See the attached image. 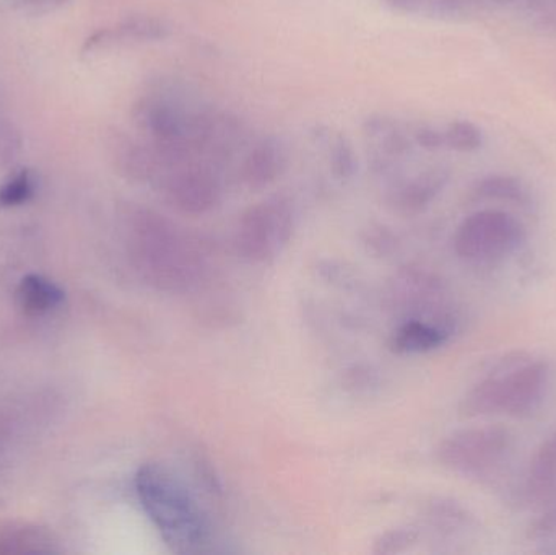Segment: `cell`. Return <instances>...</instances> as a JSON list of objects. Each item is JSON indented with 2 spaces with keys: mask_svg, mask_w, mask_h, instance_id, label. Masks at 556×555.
Segmentation results:
<instances>
[{
  "mask_svg": "<svg viewBox=\"0 0 556 555\" xmlns=\"http://www.w3.org/2000/svg\"><path fill=\"white\" fill-rule=\"evenodd\" d=\"M450 172L446 168L425 169L420 175L395 186L391 192V204L404 215H417L424 212L446 188Z\"/></svg>",
  "mask_w": 556,
  "mask_h": 555,
  "instance_id": "cell-12",
  "label": "cell"
},
{
  "mask_svg": "<svg viewBox=\"0 0 556 555\" xmlns=\"http://www.w3.org/2000/svg\"><path fill=\"white\" fill-rule=\"evenodd\" d=\"M513 437L503 427H479L451 433L438 445L437 458L454 475L486 481L511 455Z\"/></svg>",
  "mask_w": 556,
  "mask_h": 555,
  "instance_id": "cell-4",
  "label": "cell"
},
{
  "mask_svg": "<svg viewBox=\"0 0 556 555\" xmlns=\"http://www.w3.org/2000/svg\"><path fill=\"white\" fill-rule=\"evenodd\" d=\"M548 378L551 370L545 362L522 354L506 357L466 394L460 414L464 417L531 416L544 401Z\"/></svg>",
  "mask_w": 556,
  "mask_h": 555,
  "instance_id": "cell-3",
  "label": "cell"
},
{
  "mask_svg": "<svg viewBox=\"0 0 556 555\" xmlns=\"http://www.w3.org/2000/svg\"><path fill=\"white\" fill-rule=\"evenodd\" d=\"M526 497L535 507H552L556 504V430L544 440L526 479Z\"/></svg>",
  "mask_w": 556,
  "mask_h": 555,
  "instance_id": "cell-13",
  "label": "cell"
},
{
  "mask_svg": "<svg viewBox=\"0 0 556 555\" xmlns=\"http://www.w3.org/2000/svg\"><path fill=\"white\" fill-rule=\"evenodd\" d=\"M384 2L401 12H417L424 7V0H384Z\"/></svg>",
  "mask_w": 556,
  "mask_h": 555,
  "instance_id": "cell-25",
  "label": "cell"
},
{
  "mask_svg": "<svg viewBox=\"0 0 556 555\" xmlns=\"http://www.w3.org/2000/svg\"><path fill=\"white\" fill-rule=\"evenodd\" d=\"M111 156L121 175L134 182L156 181L162 175V166L150 143H142L124 133L111 134Z\"/></svg>",
  "mask_w": 556,
  "mask_h": 555,
  "instance_id": "cell-10",
  "label": "cell"
},
{
  "mask_svg": "<svg viewBox=\"0 0 556 555\" xmlns=\"http://www.w3.org/2000/svg\"><path fill=\"white\" fill-rule=\"evenodd\" d=\"M172 36V25L152 15H132L113 28L100 29L85 41V52L104 51L124 42H160Z\"/></svg>",
  "mask_w": 556,
  "mask_h": 555,
  "instance_id": "cell-9",
  "label": "cell"
},
{
  "mask_svg": "<svg viewBox=\"0 0 556 555\" xmlns=\"http://www.w3.org/2000/svg\"><path fill=\"white\" fill-rule=\"evenodd\" d=\"M417 540V534L412 530H395L391 533H386L381 541L376 543V553L394 554L401 553L405 547L410 546V543Z\"/></svg>",
  "mask_w": 556,
  "mask_h": 555,
  "instance_id": "cell-22",
  "label": "cell"
},
{
  "mask_svg": "<svg viewBox=\"0 0 556 555\" xmlns=\"http://www.w3.org/2000/svg\"><path fill=\"white\" fill-rule=\"evenodd\" d=\"M58 543L51 533L31 525L0 527V555L55 553Z\"/></svg>",
  "mask_w": 556,
  "mask_h": 555,
  "instance_id": "cell-14",
  "label": "cell"
},
{
  "mask_svg": "<svg viewBox=\"0 0 556 555\" xmlns=\"http://www.w3.org/2000/svg\"><path fill=\"white\" fill-rule=\"evenodd\" d=\"M129 248L143 279L163 292H186L204 276L199 241L152 209L129 212Z\"/></svg>",
  "mask_w": 556,
  "mask_h": 555,
  "instance_id": "cell-1",
  "label": "cell"
},
{
  "mask_svg": "<svg viewBox=\"0 0 556 555\" xmlns=\"http://www.w3.org/2000/svg\"><path fill=\"white\" fill-rule=\"evenodd\" d=\"M479 5L480 0H424L425 10L438 18H463Z\"/></svg>",
  "mask_w": 556,
  "mask_h": 555,
  "instance_id": "cell-21",
  "label": "cell"
},
{
  "mask_svg": "<svg viewBox=\"0 0 556 555\" xmlns=\"http://www.w3.org/2000/svg\"><path fill=\"white\" fill-rule=\"evenodd\" d=\"M198 111H188L169 98L147 97L137 101L132 117L150 143L189 139Z\"/></svg>",
  "mask_w": 556,
  "mask_h": 555,
  "instance_id": "cell-8",
  "label": "cell"
},
{
  "mask_svg": "<svg viewBox=\"0 0 556 555\" xmlns=\"http://www.w3.org/2000/svg\"><path fill=\"white\" fill-rule=\"evenodd\" d=\"M294 212L285 198H270L248 209L235 230V250L250 263L273 261L290 243Z\"/></svg>",
  "mask_w": 556,
  "mask_h": 555,
  "instance_id": "cell-6",
  "label": "cell"
},
{
  "mask_svg": "<svg viewBox=\"0 0 556 555\" xmlns=\"http://www.w3.org/2000/svg\"><path fill=\"white\" fill-rule=\"evenodd\" d=\"M450 336L446 329L433 323L408 319L395 332L392 348L399 354H425L441 348Z\"/></svg>",
  "mask_w": 556,
  "mask_h": 555,
  "instance_id": "cell-15",
  "label": "cell"
},
{
  "mask_svg": "<svg viewBox=\"0 0 556 555\" xmlns=\"http://www.w3.org/2000/svg\"><path fill=\"white\" fill-rule=\"evenodd\" d=\"M136 489L143 510L175 553L204 551L211 541L207 517L175 472L162 465L142 466Z\"/></svg>",
  "mask_w": 556,
  "mask_h": 555,
  "instance_id": "cell-2",
  "label": "cell"
},
{
  "mask_svg": "<svg viewBox=\"0 0 556 555\" xmlns=\"http://www.w3.org/2000/svg\"><path fill=\"white\" fill-rule=\"evenodd\" d=\"M525 240V227L508 212L480 211L457 227L454 251L466 263L492 264L515 254Z\"/></svg>",
  "mask_w": 556,
  "mask_h": 555,
  "instance_id": "cell-5",
  "label": "cell"
},
{
  "mask_svg": "<svg viewBox=\"0 0 556 555\" xmlns=\"http://www.w3.org/2000/svg\"><path fill=\"white\" fill-rule=\"evenodd\" d=\"M22 149V136L13 124L5 123L0 126V160L13 162Z\"/></svg>",
  "mask_w": 556,
  "mask_h": 555,
  "instance_id": "cell-23",
  "label": "cell"
},
{
  "mask_svg": "<svg viewBox=\"0 0 556 555\" xmlns=\"http://www.w3.org/2000/svg\"><path fill=\"white\" fill-rule=\"evenodd\" d=\"M327 152H329L332 175L340 181H349L350 178H353L358 168V160H356L352 140L345 134H336L327 143Z\"/></svg>",
  "mask_w": 556,
  "mask_h": 555,
  "instance_id": "cell-18",
  "label": "cell"
},
{
  "mask_svg": "<svg viewBox=\"0 0 556 555\" xmlns=\"http://www.w3.org/2000/svg\"><path fill=\"white\" fill-rule=\"evenodd\" d=\"M489 2L498 3V5H511V3L518 2V0H489Z\"/></svg>",
  "mask_w": 556,
  "mask_h": 555,
  "instance_id": "cell-26",
  "label": "cell"
},
{
  "mask_svg": "<svg viewBox=\"0 0 556 555\" xmlns=\"http://www.w3.org/2000/svg\"><path fill=\"white\" fill-rule=\"evenodd\" d=\"M476 195L485 201L513 202L525 204L528 201V191L519 179L506 175H492L477 182Z\"/></svg>",
  "mask_w": 556,
  "mask_h": 555,
  "instance_id": "cell-17",
  "label": "cell"
},
{
  "mask_svg": "<svg viewBox=\"0 0 556 555\" xmlns=\"http://www.w3.org/2000/svg\"><path fill=\"white\" fill-rule=\"evenodd\" d=\"M444 149L454 152H477L483 146V133L479 126L469 121H454L443 129Z\"/></svg>",
  "mask_w": 556,
  "mask_h": 555,
  "instance_id": "cell-19",
  "label": "cell"
},
{
  "mask_svg": "<svg viewBox=\"0 0 556 555\" xmlns=\"http://www.w3.org/2000/svg\"><path fill=\"white\" fill-rule=\"evenodd\" d=\"M35 176L29 169H20L0 186V207H18L35 194Z\"/></svg>",
  "mask_w": 556,
  "mask_h": 555,
  "instance_id": "cell-20",
  "label": "cell"
},
{
  "mask_svg": "<svg viewBox=\"0 0 556 555\" xmlns=\"http://www.w3.org/2000/svg\"><path fill=\"white\" fill-rule=\"evenodd\" d=\"M163 199L179 214H208L220 204L224 188L211 163L192 160L185 165L166 169L156 179Z\"/></svg>",
  "mask_w": 556,
  "mask_h": 555,
  "instance_id": "cell-7",
  "label": "cell"
},
{
  "mask_svg": "<svg viewBox=\"0 0 556 555\" xmlns=\"http://www.w3.org/2000/svg\"><path fill=\"white\" fill-rule=\"evenodd\" d=\"M62 299L64 293L55 283L36 274L26 276L16 290L20 308L33 316L45 315L55 308Z\"/></svg>",
  "mask_w": 556,
  "mask_h": 555,
  "instance_id": "cell-16",
  "label": "cell"
},
{
  "mask_svg": "<svg viewBox=\"0 0 556 555\" xmlns=\"http://www.w3.org/2000/svg\"><path fill=\"white\" fill-rule=\"evenodd\" d=\"M288 165L287 149L277 137H264L244 156L241 179L253 191L269 188Z\"/></svg>",
  "mask_w": 556,
  "mask_h": 555,
  "instance_id": "cell-11",
  "label": "cell"
},
{
  "mask_svg": "<svg viewBox=\"0 0 556 555\" xmlns=\"http://www.w3.org/2000/svg\"><path fill=\"white\" fill-rule=\"evenodd\" d=\"M415 142L421 149L430 150V152L444 149L443 129H437V127L431 126L418 127L415 130Z\"/></svg>",
  "mask_w": 556,
  "mask_h": 555,
  "instance_id": "cell-24",
  "label": "cell"
}]
</instances>
